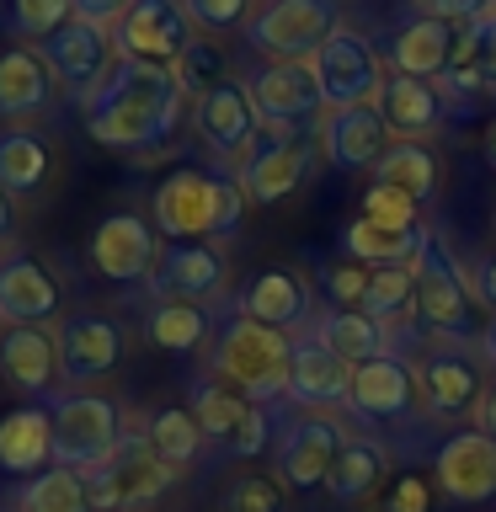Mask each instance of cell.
Returning a JSON list of instances; mask_svg holds the SVG:
<instances>
[{
  "label": "cell",
  "mask_w": 496,
  "mask_h": 512,
  "mask_svg": "<svg viewBox=\"0 0 496 512\" xmlns=\"http://www.w3.org/2000/svg\"><path fill=\"white\" fill-rule=\"evenodd\" d=\"M267 438H272V416H267V406H256L251 416H246V427H240L235 432V454L240 459H256V454H262V448H267Z\"/></svg>",
  "instance_id": "7dc6e473"
},
{
  "label": "cell",
  "mask_w": 496,
  "mask_h": 512,
  "mask_svg": "<svg viewBox=\"0 0 496 512\" xmlns=\"http://www.w3.org/2000/svg\"><path fill=\"white\" fill-rule=\"evenodd\" d=\"M342 246L352 262H363L368 272L374 267H416L432 246V230L427 224H416V230H379V224L368 219H352L342 230Z\"/></svg>",
  "instance_id": "f546056e"
},
{
  "label": "cell",
  "mask_w": 496,
  "mask_h": 512,
  "mask_svg": "<svg viewBox=\"0 0 496 512\" xmlns=\"http://www.w3.org/2000/svg\"><path fill=\"white\" fill-rule=\"evenodd\" d=\"M59 315V283L32 251L0 256V320L6 326H48Z\"/></svg>",
  "instance_id": "603a6c76"
},
{
  "label": "cell",
  "mask_w": 496,
  "mask_h": 512,
  "mask_svg": "<svg viewBox=\"0 0 496 512\" xmlns=\"http://www.w3.org/2000/svg\"><path fill=\"white\" fill-rule=\"evenodd\" d=\"M288 336L283 331H267L256 326V320L246 315H230L214 342V374L230 384V390H240L251 400V406H267L272 400L288 395Z\"/></svg>",
  "instance_id": "3957f363"
},
{
  "label": "cell",
  "mask_w": 496,
  "mask_h": 512,
  "mask_svg": "<svg viewBox=\"0 0 496 512\" xmlns=\"http://www.w3.org/2000/svg\"><path fill=\"white\" fill-rule=\"evenodd\" d=\"M144 438H150V448H155V459L160 464H171L176 475L187 470L192 459L203 454V427H198V416H192L187 406H166V411H155L150 422H144Z\"/></svg>",
  "instance_id": "8d00e7d4"
},
{
  "label": "cell",
  "mask_w": 496,
  "mask_h": 512,
  "mask_svg": "<svg viewBox=\"0 0 496 512\" xmlns=\"http://www.w3.org/2000/svg\"><path fill=\"white\" fill-rule=\"evenodd\" d=\"M198 134H203L208 150L219 160H230L235 171L246 166V155L256 150V139H262V118H256V102L240 80H219L208 96H198Z\"/></svg>",
  "instance_id": "9a60e30c"
},
{
  "label": "cell",
  "mask_w": 496,
  "mask_h": 512,
  "mask_svg": "<svg viewBox=\"0 0 496 512\" xmlns=\"http://www.w3.org/2000/svg\"><path fill=\"white\" fill-rule=\"evenodd\" d=\"M486 155H491V166H496V123H491V134H486Z\"/></svg>",
  "instance_id": "9f6ffc18"
},
{
  "label": "cell",
  "mask_w": 496,
  "mask_h": 512,
  "mask_svg": "<svg viewBox=\"0 0 496 512\" xmlns=\"http://www.w3.org/2000/svg\"><path fill=\"white\" fill-rule=\"evenodd\" d=\"M304 331H310L320 347H331L347 368H358L368 358H379V352H390V336H384L363 310H331V304H326V310H320Z\"/></svg>",
  "instance_id": "1f68e13d"
},
{
  "label": "cell",
  "mask_w": 496,
  "mask_h": 512,
  "mask_svg": "<svg viewBox=\"0 0 496 512\" xmlns=\"http://www.w3.org/2000/svg\"><path fill=\"white\" fill-rule=\"evenodd\" d=\"M112 43H118L123 59L139 64H171L198 43V22L187 16V0H134L118 27H112Z\"/></svg>",
  "instance_id": "9c48e42d"
},
{
  "label": "cell",
  "mask_w": 496,
  "mask_h": 512,
  "mask_svg": "<svg viewBox=\"0 0 496 512\" xmlns=\"http://www.w3.org/2000/svg\"><path fill=\"white\" fill-rule=\"evenodd\" d=\"M358 310L390 336V347L400 352L411 320H416V267H374L368 272V294Z\"/></svg>",
  "instance_id": "f1b7e54d"
},
{
  "label": "cell",
  "mask_w": 496,
  "mask_h": 512,
  "mask_svg": "<svg viewBox=\"0 0 496 512\" xmlns=\"http://www.w3.org/2000/svg\"><path fill=\"white\" fill-rule=\"evenodd\" d=\"M54 75L38 48H6L0 54V118H32L54 96Z\"/></svg>",
  "instance_id": "4dcf8cb0"
},
{
  "label": "cell",
  "mask_w": 496,
  "mask_h": 512,
  "mask_svg": "<svg viewBox=\"0 0 496 512\" xmlns=\"http://www.w3.org/2000/svg\"><path fill=\"white\" fill-rule=\"evenodd\" d=\"M310 75L320 86V102L326 112H347V107H374L384 91V59L379 48L352 27H336L326 43L310 54Z\"/></svg>",
  "instance_id": "277c9868"
},
{
  "label": "cell",
  "mask_w": 496,
  "mask_h": 512,
  "mask_svg": "<svg viewBox=\"0 0 496 512\" xmlns=\"http://www.w3.org/2000/svg\"><path fill=\"white\" fill-rule=\"evenodd\" d=\"M171 75H176V86H182L192 102H198V96H208V91L219 86V80H230V75H224V54H219V48L208 43V38L192 43L187 54L171 64Z\"/></svg>",
  "instance_id": "b9f144b4"
},
{
  "label": "cell",
  "mask_w": 496,
  "mask_h": 512,
  "mask_svg": "<svg viewBox=\"0 0 496 512\" xmlns=\"http://www.w3.org/2000/svg\"><path fill=\"white\" fill-rule=\"evenodd\" d=\"M416 368L400 352H379L352 368V390H347V411L368 427H400L416 411Z\"/></svg>",
  "instance_id": "4fadbf2b"
},
{
  "label": "cell",
  "mask_w": 496,
  "mask_h": 512,
  "mask_svg": "<svg viewBox=\"0 0 496 512\" xmlns=\"http://www.w3.org/2000/svg\"><path fill=\"white\" fill-rule=\"evenodd\" d=\"M187 91L176 86L166 64H139L118 59V70L107 75V86L86 102V128L102 150H150L166 144L171 128L182 123Z\"/></svg>",
  "instance_id": "6da1fadb"
},
{
  "label": "cell",
  "mask_w": 496,
  "mask_h": 512,
  "mask_svg": "<svg viewBox=\"0 0 496 512\" xmlns=\"http://www.w3.org/2000/svg\"><path fill=\"white\" fill-rule=\"evenodd\" d=\"M144 342L160 352H192L208 342V310L203 304H182V299H155L144 315Z\"/></svg>",
  "instance_id": "836d02e7"
},
{
  "label": "cell",
  "mask_w": 496,
  "mask_h": 512,
  "mask_svg": "<svg viewBox=\"0 0 496 512\" xmlns=\"http://www.w3.org/2000/svg\"><path fill=\"white\" fill-rule=\"evenodd\" d=\"M11 230H16V208H11V192L0 187V240H6Z\"/></svg>",
  "instance_id": "11a10c76"
},
{
  "label": "cell",
  "mask_w": 496,
  "mask_h": 512,
  "mask_svg": "<svg viewBox=\"0 0 496 512\" xmlns=\"http://www.w3.org/2000/svg\"><path fill=\"white\" fill-rule=\"evenodd\" d=\"M123 363V326L107 315H70L59 326V379L96 384Z\"/></svg>",
  "instance_id": "44dd1931"
},
{
  "label": "cell",
  "mask_w": 496,
  "mask_h": 512,
  "mask_svg": "<svg viewBox=\"0 0 496 512\" xmlns=\"http://www.w3.org/2000/svg\"><path fill=\"white\" fill-rule=\"evenodd\" d=\"M347 390H352V368L331 347H320L310 331H299L294 347H288V400L310 411H336L347 406Z\"/></svg>",
  "instance_id": "7402d4cb"
},
{
  "label": "cell",
  "mask_w": 496,
  "mask_h": 512,
  "mask_svg": "<svg viewBox=\"0 0 496 512\" xmlns=\"http://www.w3.org/2000/svg\"><path fill=\"white\" fill-rule=\"evenodd\" d=\"M438 491L459 507H480L496 496V438H486L480 427H464V432H448L438 443Z\"/></svg>",
  "instance_id": "2e32d148"
},
{
  "label": "cell",
  "mask_w": 496,
  "mask_h": 512,
  "mask_svg": "<svg viewBox=\"0 0 496 512\" xmlns=\"http://www.w3.org/2000/svg\"><path fill=\"white\" fill-rule=\"evenodd\" d=\"M240 315L256 320V326H267V331L299 336L315 320L310 283H304L294 267H262L256 278L240 283Z\"/></svg>",
  "instance_id": "ac0fdd59"
},
{
  "label": "cell",
  "mask_w": 496,
  "mask_h": 512,
  "mask_svg": "<svg viewBox=\"0 0 496 512\" xmlns=\"http://www.w3.org/2000/svg\"><path fill=\"white\" fill-rule=\"evenodd\" d=\"M336 27H342V0H267L262 11H251L246 43L267 54V64H288L310 59Z\"/></svg>",
  "instance_id": "8992f818"
},
{
  "label": "cell",
  "mask_w": 496,
  "mask_h": 512,
  "mask_svg": "<svg viewBox=\"0 0 496 512\" xmlns=\"http://www.w3.org/2000/svg\"><path fill=\"white\" fill-rule=\"evenodd\" d=\"M384 470H390V454H384L379 443L347 438L336 464H331V475H326V491L336 496V502H363V496L384 480Z\"/></svg>",
  "instance_id": "e575fe53"
},
{
  "label": "cell",
  "mask_w": 496,
  "mask_h": 512,
  "mask_svg": "<svg viewBox=\"0 0 496 512\" xmlns=\"http://www.w3.org/2000/svg\"><path fill=\"white\" fill-rule=\"evenodd\" d=\"M6 512H22V507H6Z\"/></svg>",
  "instance_id": "6f0895ef"
},
{
  "label": "cell",
  "mask_w": 496,
  "mask_h": 512,
  "mask_svg": "<svg viewBox=\"0 0 496 512\" xmlns=\"http://www.w3.org/2000/svg\"><path fill=\"white\" fill-rule=\"evenodd\" d=\"M160 262L155 230L139 214H107L91 235V267L112 283H150V272Z\"/></svg>",
  "instance_id": "d6986e66"
},
{
  "label": "cell",
  "mask_w": 496,
  "mask_h": 512,
  "mask_svg": "<svg viewBox=\"0 0 496 512\" xmlns=\"http://www.w3.org/2000/svg\"><path fill=\"white\" fill-rule=\"evenodd\" d=\"M464 278H470V294H475V304H486V310L496 315V251L475 256V262L464 267Z\"/></svg>",
  "instance_id": "c3c4849f"
},
{
  "label": "cell",
  "mask_w": 496,
  "mask_h": 512,
  "mask_svg": "<svg viewBox=\"0 0 496 512\" xmlns=\"http://www.w3.org/2000/svg\"><path fill=\"white\" fill-rule=\"evenodd\" d=\"M187 16L208 32H230L251 22V0H187Z\"/></svg>",
  "instance_id": "bcb514c9"
},
{
  "label": "cell",
  "mask_w": 496,
  "mask_h": 512,
  "mask_svg": "<svg viewBox=\"0 0 496 512\" xmlns=\"http://www.w3.org/2000/svg\"><path fill=\"white\" fill-rule=\"evenodd\" d=\"M491 6H496V0H491Z\"/></svg>",
  "instance_id": "680465c9"
},
{
  "label": "cell",
  "mask_w": 496,
  "mask_h": 512,
  "mask_svg": "<svg viewBox=\"0 0 496 512\" xmlns=\"http://www.w3.org/2000/svg\"><path fill=\"white\" fill-rule=\"evenodd\" d=\"M80 22H96V27H118V16L134 6V0H70Z\"/></svg>",
  "instance_id": "816d5d0a"
},
{
  "label": "cell",
  "mask_w": 496,
  "mask_h": 512,
  "mask_svg": "<svg viewBox=\"0 0 496 512\" xmlns=\"http://www.w3.org/2000/svg\"><path fill=\"white\" fill-rule=\"evenodd\" d=\"M454 43H459V27L454 22H438V16H411V22L390 38L384 54H390L395 75L438 80L448 64H454Z\"/></svg>",
  "instance_id": "83f0119b"
},
{
  "label": "cell",
  "mask_w": 496,
  "mask_h": 512,
  "mask_svg": "<svg viewBox=\"0 0 496 512\" xmlns=\"http://www.w3.org/2000/svg\"><path fill=\"white\" fill-rule=\"evenodd\" d=\"M256 118L267 128H320L326 123V102H320V86L310 75V59H288V64H262L246 80Z\"/></svg>",
  "instance_id": "7c38bea8"
},
{
  "label": "cell",
  "mask_w": 496,
  "mask_h": 512,
  "mask_svg": "<svg viewBox=\"0 0 496 512\" xmlns=\"http://www.w3.org/2000/svg\"><path fill=\"white\" fill-rule=\"evenodd\" d=\"M358 219L379 224V230H416V224H422V203H416L411 192L390 187V182H368Z\"/></svg>",
  "instance_id": "60d3db41"
},
{
  "label": "cell",
  "mask_w": 496,
  "mask_h": 512,
  "mask_svg": "<svg viewBox=\"0 0 496 512\" xmlns=\"http://www.w3.org/2000/svg\"><path fill=\"white\" fill-rule=\"evenodd\" d=\"M176 480L171 464L155 459V448L144 432H123V443L112 448L107 464H96L86 475L91 512H128V507H150L160 491Z\"/></svg>",
  "instance_id": "ba28073f"
},
{
  "label": "cell",
  "mask_w": 496,
  "mask_h": 512,
  "mask_svg": "<svg viewBox=\"0 0 496 512\" xmlns=\"http://www.w3.org/2000/svg\"><path fill=\"white\" fill-rule=\"evenodd\" d=\"M427 507H432L427 480H416V475H400L395 491H390V502H384V512H427Z\"/></svg>",
  "instance_id": "f907efd6"
},
{
  "label": "cell",
  "mask_w": 496,
  "mask_h": 512,
  "mask_svg": "<svg viewBox=\"0 0 496 512\" xmlns=\"http://www.w3.org/2000/svg\"><path fill=\"white\" fill-rule=\"evenodd\" d=\"M235 176H240L251 203H283L310 176V144H304L299 128H267L262 123V139H256V150L246 155V166Z\"/></svg>",
  "instance_id": "5bb4252c"
},
{
  "label": "cell",
  "mask_w": 496,
  "mask_h": 512,
  "mask_svg": "<svg viewBox=\"0 0 496 512\" xmlns=\"http://www.w3.org/2000/svg\"><path fill=\"white\" fill-rule=\"evenodd\" d=\"M246 187L235 171H171L155 187V230L171 240H230L246 219Z\"/></svg>",
  "instance_id": "7a4b0ae2"
},
{
  "label": "cell",
  "mask_w": 496,
  "mask_h": 512,
  "mask_svg": "<svg viewBox=\"0 0 496 512\" xmlns=\"http://www.w3.org/2000/svg\"><path fill=\"white\" fill-rule=\"evenodd\" d=\"M315 283H320V294L331 299V310H358L363 294H368V267L352 262V256H342V262L320 267Z\"/></svg>",
  "instance_id": "f6af8a7d"
},
{
  "label": "cell",
  "mask_w": 496,
  "mask_h": 512,
  "mask_svg": "<svg viewBox=\"0 0 496 512\" xmlns=\"http://www.w3.org/2000/svg\"><path fill=\"white\" fill-rule=\"evenodd\" d=\"M470 310H475L470 278H464V267L432 240L427 256L416 262V320H422L438 342H470Z\"/></svg>",
  "instance_id": "30bf717a"
},
{
  "label": "cell",
  "mask_w": 496,
  "mask_h": 512,
  "mask_svg": "<svg viewBox=\"0 0 496 512\" xmlns=\"http://www.w3.org/2000/svg\"><path fill=\"white\" fill-rule=\"evenodd\" d=\"M379 118L390 128V139H406V144H422L432 139L438 128L454 118V102L432 86V80H411V75H390L379 91Z\"/></svg>",
  "instance_id": "cb8c5ba5"
},
{
  "label": "cell",
  "mask_w": 496,
  "mask_h": 512,
  "mask_svg": "<svg viewBox=\"0 0 496 512\" xmlns=\"http://www.w3.org/2000/svg\"><path fill=\"white\" fill-rule=\"evenodd\" d=\"M475 358L480 352H470L464 342H438V336L422 347V358H416V390H422L432 422H459V416L475 411L480 390H486Z\"/></svg>",
  "instance_id": "8fae6325"
},
{
  "label": "cell",
  "mask_w": 496,
  "mask_h": 512,
  "mask_svg": "<svg viewBox=\"0 0 496 512\" xmlns=\"http://www.w3.org/2000/svg\"><path fill=\"white\" fill-rule=\"evenodd\" d=\"M48 182V144L32 128H0V187L11 198H32Z\"/></svg>",
  "instance_id": "d6a6232c"
},
{
  "label": "cell",
  "mask_w": 496,
  "mask_h": 512,
  "mask_svg": "<svg viewBox=\"0 0 496 512\" xmlns=\"http://www.w3.org/2000/svg\"><path fill=\"white\" fill-rule=\"evenodd\" d=\"M0 374L22 395H48L59 379V336L48 326H6V336H0Z\"/></svg>",
  "instance_id": "484cf974"
},
{
  "label": "cell",
  "mask_w": 496,
  "mask_h": 512,
  "mask_svg": "<svg viewBox=\"0 0 496 512\" xmlns=\"http://www.w3.org/2000/svg\"><path fill=\"white\" fill-rule=\"evenodd\" d=\"M6 11H11V27L22 32L27 43H48L75 16L70 0H6Z\"/></svg>",
  "instance_id": "7bdbcfd3"
},
{
  "label": "cell",
  "mask_w": 496,
  "mask_h": 512,
  "mask_svg": "<svg viewBox=\"0 0 496 512\" xmlns=\"http://www.w3.org/2000/svg\"><path fill=\"white\" fill-rule=\"evenodd\" d=\"M219 512H283V486L278 475H240L224 486Z\"/></svg>",
  "instance_id": "ee69618b"
},
{
  "label": "cell",
  "mask_w": 496,
  "mask_h": 512,
  "mask_svg": "<svg viewBox=\"0 0 496 512\" xmlns=\"http://www.w3.org/2000/svg\"><path fill=\"white\" fill-rule=\"evenodd\" d=\"M16 507H22V512H91L86 475L54 464V470H43V475L27 480L22 496H16Z\"/></svg>",
  "instance_id": "f35d334b"
},
{
  "label": "cell",
  "mask_w": 496,
  "mask_h": 512,
  "mask_svg": "<svg viewBox=\"0 0 496 512\" xmlns=\"http://www.w3.org/2000/svg\"><path fill=\"white\" fill-rule=\"evenodd\" d=\"M347 438L352 432L336 416H304V422H294L278 438V486H288V491L326 486V475H331V464H336Z\"/></svg>",
  "instance_id": "e0dca14e"
},
{
  "label": "cell",
  "mask_w": 496,
  "mask_h": 512,
  "mask_svg": "<svg viewBox=\"0 0 496 512\" xmlns=\"http://www.w3.org/2000/svg\"><path fill=\"white\" fill-rule=\"evenodd\" d=\"M43 464H54V411L22 400L0 416V470L32 480L43 475Z\"/></svg>",
  "instance_id": "4316f807"
},
{
  "label": "cell",
  "mask_w": 496,
  "mask_h": 512,
  "mask_svg": "<svg viewBox=\"0 0 496 512\" xmlns=\"http://www.w3.org/2000/svg\"><path fill=\"white\" fill-rule=\"evenodd\" d=\"M150 294L155 299H214L224 294V256L214 240H176V246L160 251V262L150 272Z\"/></svg>",
  "instance_id": "ffe728a7"
},
{
  "label": "cell",
  "mask_w": 496,
  "mask_h": 512,
  "mask_svg": "<svg viewBox=\"0 0 496 512\" xmlns=\"http://www.w3.org/2000/svg\"><path fill=\"white\" fill-rule=\"evenodd\" d=\"M390 128H384L379 107H347V112H326L320 123V150L336 171H368L379 166L384 150H390Z\"/></svg>",
  "instance_id": "d4e9b609"
},
{
  "label": "cell",
  "mask_w": 496,
  "mask_h": 512,
  "mask_svg": "<svg viewBox=\"0 0 496 512\" xmlns=\"http://www.w3.org/2000/svg\"><path fill=\"white\" fill-rule=\"evenodd\" d=\"M475 352H480V358H486V363L496 368V315L486 320V326H480V336H475Z\"/></svg>",
  "instance_id": "db71d44e"
},
{
  "label": "cell",
  "mask_w": 496,
  "mask_h": 512,
  "mask_svg": "<svg viewBox=\"0 0 496 512\" xmlns=\"http://www.w3.org/2000/svg\"><path fill=\"white\" fill-rule=\"evenodd\" d=\"M475 427L486 432V438H496V379L480 390V400H475Z\"/></svg>",
  "instance_id": "f5cc1de1"
},
{
  "label": "cell",
  "mask_w": 496,
  "mask_h": 512,
  "mask_svg": "<svg viewBox=\"0 0 496 512\" xmlns=\"http://www.w3.org/2000/svg\"><path fill=\"white\" fill-rule=\"evenodd\" d=\"M192 416H198V427H203V438L208 443H235V432L246 427V416L256 411L240 390H230V384H219V379H203V384H192Z\"/></svg>",
  "instance_id": "d590c367"
},
{
  "label": "cell",
  "mask_w": 496,
  "mask_h": 512,
  "mask_svg": "<svg viewBox=\"0 0 496 512\" xmlns=\"http://www.w3.org/2000/svg\"><path fill=\"white\" fill-rule=\"evenodd\" d=\"M374 182H390V187H400V192H411L416 203H427L432 192H438V160H432L427 144L395 139L390 150H384V160L374 166Z\"/></svg>",
  "instance_id": "74e56055"
},
{
  "label": "cell",
  "mask_w": 496,
  "mask_h": 512,
  "mask_svg": "<svg viewBox=\"0 0 496 512\" xmlns=\"http://www.w3.org/2000/svg\"><path fill=\"white\" fill-rule=\"evenodd\" d=\"M427 16H438V22H454V27H470L480 16L491 11V0H422Z\"/></svg>",
  "instance_id": "681fc988"
},
{
  "label": "cell",
  "mask_w": 496,
  "mask_h": 512,
  "mask_svg": "<svg viewBox=\"0 0 496 512\" xmlns=\"http://www.w3.org/2000/svg\"><path fill=\"white\" fill-rule=\"evenodd\" d=\"M38 54L48 64V75H54V86L70 96V102H80V107L107 86V75L118 70V59H123L118 43H112V27L80 22V16H70Z\"/></svg>",
  "instance_id": "52a82bcc"
},
{
  "label": "cell",
  "mask_w": 496,
  "mask_h": 512,
  "mask_svg": "<svg viewBox=\"0 0 496 512\" xmlns=\"http://www.w3.org/2000/svg\"><path fill=\"white\" fill-rule=\"evenodd\" d=\"M454 64H464V70L480 80V96H496V6L480 16V22L459 27Z\"/></svg>",
  "instance_id": "ab89813d"
},
{
  "label": "cell",
  "mask_w": 496,
  "mask_h": 512,
  "mask_svg": "<svg viewBox=\"0 0 496 512\" xmlns=\"http://www.w3.org/2000/svg\"><path fill=\"white\" fill-rule=\"evenodd\" d=\"M48 411H54V464H64V470L91 475L123 443V411L107 395L70 390L48 400Z\"/></svg>",
  "instance_id": "5b68a950"
}]
</instances>
